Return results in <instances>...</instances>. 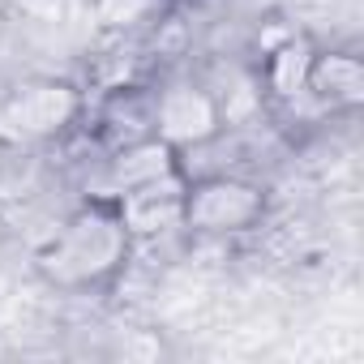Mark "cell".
<instances>
[{"mask_svg": "<svg viewBox=\"0 0 364 364\" xmlns=\"http://www.w3.org/2000/svg\"><path fill=\"white\" fill-rule=\"evenodd\" d=\"M137 245L120 219L116 198L86 193L31 253L39 283L65 296H99L124 279Z\"/></svg>", "mask_w": 364, "mask_h": 364, "instance_id": "obj_1", "label": "cell"}, {"mask_svg": "<svg viewBox=\"0 0 364 364\" xmlns=\"http://www.w3.org/2000/svg\"><path fill=\"white\" fill-rule=\"evenodd\" d=\"M90 112L86 90L73 77L26 73L0 90V141L5 150H48L82 133Z\"/></svg>", "mask_w": 364, "mask_h": 364, "instance_id": "obj_2", "label": "cell"}, {"mask_svg": "<svg viewBox=\"0 0 364 364\" xmlns=\"http://www.w3.org/2000/svg\"><path fill=\"white\" fill-rule=\"evenodd\" d=\"M270 219V189L240 171H189L185 180V236L236 240Z\"/></svg>", "mask_w": 364, "mask_h": 364, "instance_id": "obj_3", "label": "cell"}, {"mask_svg": "<svg viewBox=\"0 0 364 364\" xmlns=\"http://www.w3.org/2000/svg\"><path fill=\"white\" fill-rule=\"evenodd\" d=\"M150 133L180 159H193L228 133L223 107L202 73H171L150 82Z\"/></svg>", "mask_w": 364, "mask_h": 364, "instance_id": "obj_4", "label": "cell"}, {"mask_svg": "<svg viewBox=\"0 0 364 364\" xmlns=\"http://www.w3.org/2000/svg\"><path fill=\"white\" fill-rule=\"evenodd\" d=\"M171 176H189V167H185V159H180L167 141H159L150 133V137H133V141L107 146L99 154V176L90 180L86 193L124 198L133 189L159 185V180H171Z\"/></svg>", "mask_w": 364, "mask_h": 364, "instance_id": "obj_5", "label": "cell"}, {"mask_svg": "<svg viewBox=\"0 0 364 364\" xmlns=\"http://www.w3.org/2000/svg\"><path fill=\"white\" fill-rule=\"evenodd\" d=\"M313 52H317V43L304 31H283L279 39L262 43V52L253 56V69L262 77L266 107H296L300 99H309Z\"/></svg>", "mask_w": 364, "mask_h": 364, "instance_id": "obj_6", "label": "cell"}, {"mask_svg": "<svg viewBox=\"0 0 364 364\" xmlns=\"http://www.w3.org/2000/svg\"><path fill=\"white\" fill-rule=\"evenodd\" d=\"M185 180L189 176H171V180H159V185H146V189L116 198L120 219H124L137 249L185 232Z\"/></svg>", "mask_w": 364, "mask_h": 364, "instance_id": "obj_7", "label": "cell"}, {"mask_svg": "<svg viewBox=\"0 0 364 364\" xmlns=\"http://www.w3.org/2000/svg\"><path fill=\"white\" fill-rule=\"evenodd\" d=\"M309 103L326 116H355L364 107V60L355 48H321L309 65Z\"/></svg>", "mask_w": 364, "mask_h": 364, "instance_id": "obj_8", "label": "cell"}, {"mask_svg": "<svg viewBox=\"0 0 364 364\" xmlns=\"http://www.w3.org/2000/svg\"><path fill=\"white\" fill-rule=\"evenodd\" d=\"M171 0H95V14L107 31H141V26H159V18H167Z\"/></svg>", "mask_w": 364, "mask_h": 364, "instance_id": "obj_9", "label": "cell"}, {"mask_svg": "<svg viewBox=\"0 0 364 364\" xmlns=\"http://www.w3.org/2000/svg\"><path fill=\"white\" fill-rule=\"evenodd\" d=\"M0 154H5V141H0Z\"/></svg>", "mask_w": 364, "mask_h": 364, "instance_id": "obj_10", "label": "cell"}]
</instances>
